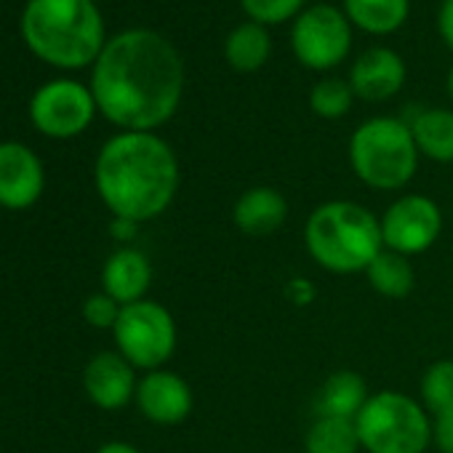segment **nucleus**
Here are the masks:
<instances>
[{
	"label": "nucleus",
	"mask_w": 453,
	"mask_h": 453,
	"mask_svg": "<svg viewBox=\"0 0 453 453\" xmlns=\"http://www.w3.org/2000/svg\"><path fill=\"white\" fill-rule=\"evenodd\" d=\"M91 94L120 131H155L181 104L184 62L165 35L147 27L123 30L94 62Z\"/></svg>",
	"instance_id": "obj_1"
},
{
	"label": "nucleus",
	"mask_w": 453,
	"mask_h": 453,
	"mask_svg": "<svg viewBox=\"0 0 453 453\" xmlns=\"http://www.w3.org/2000/svg\"><path fill=\"white\" fill-rule=\"evenodd\" d=\"M179 181V157L155 131L110 136L94 163V184L104 208L136 224L163 216L176 200Z\"/></svg>",
	"instance_id": "obj_2"
},
{
	"label": "nucleus",
	"mask_w": 453,
	"mask_h": 453,
	"mask_svg": "<svg viewBox=\"0 0 453 453\" xmlns=\"http://www.w3.org/2000/svg\"><path fill=\"white\" fill-rule=\"evenodd\" d=\"M19 27L27 49L57 70L94 67L107 46L94 0H27Z\"/></svg>",
	"instance_id": "obj_3"
},
{
	"label": "nucleus",
	"mask_w": 453,
	"mask_h": 453,
	"mask_svg": "<svg viewBox=\"0 0 453 453\" xmlns=\"http://www.w3.org/2000/svg\"><path fill=\"white\" fill-rule=\"evenodd\" d=\"M304 246L331 275H357L384 251L379 216L355 200H326L304 221Z\"/></svg>",
	"instance_id": "obj_4"
},
{
	"label": "nucleus",
	"mask_w": 453,
	"mask_h": 453,
	"mask_svg": "<svg viewBox=\"0 0 453 453\" xmlns=\"http://www.w3.org/2000/svg\"><path fill=\"white\" fill-rule=\"evenodd\" d=\"M418 150L411 126L400 118H371L349 136V165L376 192H400L418 171Z\"/></svg>",
	"instance_id": "obj_5"
},
{
	"label": "nucleus",
	"mask_w": 453,
	"mask_h": 453,
	"mask_svg": "<svg viewBox=\"0 0 453 453\" xmlns=\"http://www.w3.org/2000/svg\"><path fill=\"white\" fill-rule=\"evenodd\" d=\"M365 453H426L432 418L426 408L397 389L373 392L355 418Z\"/></svg>",
	"instance_id": "obj_6"
},
{
	"label": "nucleus",
	"mask_w": 453,
	"mask_h": 453,
	"mask_svg": "<svg viewBox=\"0 0 453 453\" xmlns=\"http://www.w3.org/2000/svg\"><path fill=\"white\" fill-rule=\"evenodd\" d=\"M112 339L118 352L136 371L147 373L163 368L173 357L179 331L168 307L152 299H142L120 310V318L112 328Z\"/></svg>",
	"instance_id": "obj_7"
},
{
	"label": "nucleus",
	"mask_w": 453,
	"mask_h": 453,
	"mask_svg": "<svg viewBox=\"0 0 453 453\" xmlns=\"http://www.w3.org/2000/svg\"><path fill=\"white\" fill-rule=\"evenodd\" d=\"M352 49V25L336 6L320 4L304 9L294 19L291 51L307 70L326 73L339 67Z\"/></svg>",
	"instance_id": "obj_8"
},
{
	"label": "nucleus",
	"mask_w": 453,
	"mask_h": 453,
	"mask_svg": "<svg viewBox=\"0 0 453 453\" xmlns=\"http://www.w3.org/2000/svg\"><path fill=\"white\" fill-rule=\"evenodd\" d=\"M99 107L91 86L70 78L43 83L30 99V120L49 139H75L96 118Z\"/></svg>",
	"instance_id": "obj_9"
},
{
	"label": "nucleus",
	"mask_w": 453,
	"mask_h": 453,
	"mask_svg": "<svg viewBox=\"0 0 453 453\" xmlns=\"http://www.w3.org/2000/svg\"><path fill=\"white\" fill-rule=\"evenodd\" d=\"M381 221V241L384 249L403 254V257H418L429 251L440 233H442V211L440 205L421 192H408L395 197L384 213Z\"/></svg>",
	"instance_id": "obj_10"
},
{
	"label": "nucleus",
	"mask_w": 453,
	"mask_h": 453,
	"mask_svg": "<svg viewBox=\"0 0 453 453\" xmlns=\"http://www.w3.org/2000/svg\"><path fill=\"white\" fill-rule=\"evenodd\" d=\"M46 187L43 160L22 142H0V208L27 211Z\"/></svg>",
	"instance_id": "obj_11"
},
{
	"label": "nucleus",
	"mask_w": 453,
	"mask_h": 453,
	"mask_svg": "<svg viewBox=\"0 0 453 453\" xmlns=\"http://www.w3.org/2000/svg\"><path fill=\"white\" fill-rule=\"evenodd\" d=\"M134 403L147 421L157 426H176L189 418L195 408V395L184 376L168 368H157L147 371L139 379Z\"/></svg>",
	"instance_id": "obj_12"
},
{
	"label": "nucleus",
	"mask_w": 453,
	"mask_h": 453,
	"mask_svg": "<svg viewBox=\"0 0 453 453\" xmlns=\"http://www.w3.org/2000/svg\"><path fill=\"white\" fill-rule=\"evenodd\" d=\"M136 368L115 349L94 355L83 368V389L102 411H120L136 397Z\"/></svg>",
	"instance_id": "obj_13"
},
{
	"label": "nucleus",
	"mask_w": 453,
	"mask_h": 453,
	"mask_svg": "<svg viewBox=\"0 0 453 453\" xmlns=\"http://www.w3.org/2000/svg\"><path fill=\"white\" fill-rule=\"evenodd\" d=\"M405 78L408 67L403 57L387 46H373L352 62L347 81L355 91V99L379 104L397 96L405 86Z\"/></svg>",
	"instance_id": "obj_14"
},
{
	"label": "nucleus",
	"mask_w": 453,
	"mask_h": 453,
	"mask_svg": "<svg viewBox=\"0 0 453 453\" xmlns=\"http://www.w3.org/2000/svg\"><path fill=\"white\" fill-rule=\"evenodd\" d=\"M288 221V200L280 189L259 184L238 195L233 205V224L246 238H270Z\"/></svg>",
	"instance_id": "obj_15"
},
{
	"label": "nucleus",
	"mask_w": 453,
	"mask_h": 453,
	"mask_svg": "<svg viewBox=\"0 0 453 453\" xmlns=\"http://www.w3.org/2000/svg\"><path fill=\"white\" fill-rule=\"evenodd\" d=\"M150 286H152V265L139 249L120 246L107 257L102 267V291L112 296L120 307L147 299Z\"/></svg>",
	"instance_id": "obj_16"
},
{
	"label": "nucleus",
	"mask_w": 453,
	"mask_h": 453,
	"mask_svg": "<svg viewBox=\"0 0 453 453\" xmlns=\"http://www.w3.org/2000/svg\"><path fill=\"white\" fill-rule=\"evenodd\" d=\"M371 397L365 379L357 371H334L318 389L315 397V416H339V418H357L365 400Z\"/></svg>",
	"instance_id": "obj_17"
},
{
	"label": "nucleus",
	"mask_w": 453,
	"mask_h": 453,
	"mask_svg": "<svg viewBox=\"0 0 453 453\" xmlns=\"http://www.w3.org/2000/svg\"><path fill=\"white\" fill-rule=\"evenodd\" d=\"M405 123L411 126L421 157H429L432 163H453V110H416Z\"/></svg>",
	"instance_id": "obj_18"
},
{
	"label": "nucleus",
	"mask_w": 453,
	"mask_h": 453,
	"mask_svg": "<svg viewBox=\"0 0 453 453\" xmlns=\"http://www.w3.org/2000/svg\"><path fill=\"white\" fill-rule=\"evenodd\" d=\"M273 57V38L265 25H238L224 41V59L235 73H257Z\"/></svg>",
	"instance_id": "obj_19"
},
{
	"label": "nucleus",
	"mask_w": 453,
	"mask_h": 453,
	"mask_svg": "<svg viewBox=\"0 0 453 453\" xmlns=\"http://www.w3.org/2000/svg\"><path fill=\"white\" fill-rule=\"evenodd\" d=\"M349 25L371 33L389 35L400 30L411 14V0H344L342 9Z\"/></svg>",
	"instance_id": "obj_20"
},
{
	"label": "nucleus",
	"mask_w": 453,
	"mask_h": 453,
	"mask_svg": "<svg viewBox=\"0 0 453 453\" xmlns=\"http://www.w3.org/2000/svg\"><path fill=\"white\" fill-rule=\"evenodd\" d=\"M368 286L384 299H405L416 288V270L408 257L384 249L363 273Z\"/></svg>",
	"instance_id": "obj_21"
},
{
	"label": "nucleus",
	"mask_w": 453,
	"mask_h": 453,
	"mask_svg": "<svg viewBox=\"0 0 453 453\" xmlns=\"http://www.w3.org/2000/svg\"><path fill=\"white\" fill-rule=\"evenodd\" d=\"M307 453H360V434L355 418L339 416H315L304 432Z\"/></svg>",
	"instance_id": "obj_22"
},
{
	"label": "nucleus",
	"mask_w": 453,
	"mask_h": 453,
	"mask_svg": "<svg viewBox=\"0 0 453 453\" xmlns=\"http://www.w3.org/2000/svg\"><path fill=\"white\" fill-rule=\"evenodd\" d=\"M418 403L432 418L453 411V360H434L418 381Z\"/></svg>",
	"instance_id": "obj_23"
},
{
	"label": "nucleus",
	"mask_w": 453,
	"mask_h": 453,
	"mask_svg": "<svg viewBox=\"0 0 453 453\" xmlns=\"http://www.w3.org/2000/svg\"><path fill=\"white\" fill-rule=\"evenodd\" d=\"M355 91L349 81L342 78H323L310 91V110L323 120H339L352 110Z\"/></svg>",
	"instance_id": "obj_24"
},
{
	"label": "nucleus",
	"mask_w": 453,
	"mask_h": 453,
	"mask_svg": "<svg viewBox=\"0 0 453 453\" xmlns=\"http://www.w3.org/2000/svg\"><path fill=\"white\" fill-rule=\"evenodd\" d=\"M307 0H241L243 12L257 25H283L288 19H296L304 12Z\"/></svg>",
	"instance_id": "obj_25"
},
{
	"label": "nucleus",
	"mask_w": 453,
	"mask_h": 453,
	"mask_svg": "<svg viewBox=\"0 0 453 453\" xmlns=\"http://www.w3.org/2000/svg\"><path fill=\"white\" fill-rule=\"evenodd\" d=\"M120 304L107 296L104 291L99 294H91L86 302H83V320L91 326V328H99V331H112L118 318H120Z\"/></svg>",
	"instance_id": "obj_26"
},
{
	"label": "nucleus",
	"mask_w": 453,
	"mask_h": 453,
	"mask_svg": "<svg viewBox=\"0 0 453 453\" xmlns=\"http://www.w3.org/2000/svg\"><path fill=\"white\" fill-rule=\"evenodd\" d=\"M283 294L294 307H310L318 299V286L310 278H291L286 283Z\"/></svg>",
	"instance_id": "obj_27"
},
{
	"label": "nucleus",
	"mask_w": 453,
	"mask_h": 453,
	"mask_svg": "<svg viewBox=\"0 0 453 453\" xmlns=\"http://www.w3.org/2000/svg\"><path fill=\"white\" fill-rule=\"evenodd\" d=\"M432 442L440 453H453V411L432 421Z\"/></svg>",
	"instance_id": "obj_28"
},
{
	"label": "nucleus",
	"mask_w": 453,
	"mask_h": 453,
	"mask_svg": "<svg viewBox=\"0 0 453 453\" xmlns=\"http://www.w3.org/2000/svg\"><path fill=\"white\" fill-rule=\"evenodd\" d=\"M437 33L442 43L453 51V0H442L437 12Z\"/></svg>",
	"instance_id": "obj_29"
},
{
	"label": "nucleus",
	"mask_w": 453,
	"mask_h": 453,
	"mask_svg": "<svg viewBox=\"0 0 453 453\" xmlns=\"http://www.w3.org/2000/svg\"><path fill=\"white\" fill-rule=\"evenodd\" d=\"M139 226H142V224H136V221H131V219H118V216H112V221H110V235H112L118 243H131V241L136 238V233H139Z\"/></svg>",
	"instance_id": "obj_30"
},
{
	"label": "nucleus",
	"mask_w": 453,
	"mask_h": 453,
	"mask_svg": "<svg viewBox=\"0 0 453 453\" xmlns=\"http://www.w3.org/2000/svg\"><path fill=\"white\" fill-rule=\"evenodd\" d=\"M94 453H142V450H139L136 445L126 442V440H110V442L99 445Z\"/></svg>",
	"instance_id": "obj_31"
},
{
	"label": "nucleus",
	"mask_w": 453,
	"mask_h": 453,
	"mask_svg": "<svg viewBox=\"0 0 453 453\" xmlns=\"http://www.w3.org/2000/svg\"><path fill=\"white\" fill-rule=\"evenodd\" d=\"M445 91H448V96H450V102H453V65H450L448 78H445Z\"/></svg>",
	"instance_id": "obj_32"
}]
</instances>
